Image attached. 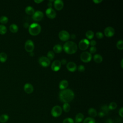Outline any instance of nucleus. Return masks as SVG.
Masks as SVG:
<instances>
[{
  "label": "nucleus",
  "mask_w": 123,
  "mask_h": 123,
  "mask_svg": "<svg viewBox=\"0 0 123 123\" xmlns=\"http://www.w3.org/2000/svg\"><path fill=\"white\" fill-rule=\"evenodd\" d=\"M59 98L64 103H68L73 100L74 97V92L70 89H65L59 93Z\"/></svg>",
  "instance_id": "nucleus-1"
},
{
  "label": "nucleus",
  "mask_w": 123,
  "mask_h": 123,
  "mask_svg": "<svg viewBox=\"0 0 123 123\" xmlns=\"http://www.w3.org/2000/svg\"><path fill=\"white\" fill-rule=\"evenodd\" d=\"M62 49L66 53L72 54L76 52L77 50V46L75 42L68 41L64 44Z\"/></svg>",
  "instance_id": "nucleus-2"
},
{
  "label": "nucleus",
  "mask_w": 123,
  "mask_h": 123,
  "mask_svg": "<svg viewBox=\"0 0 123 123\" xmlns=\"http://www.w3.org/2000/svg\"><path fill=\"white\" fill-rule=\"evenodd\" d=\"M41 28L40 25L37 23H34L31 24L29 26V33L32 36H37L41 32Z\"/></svg>",
  "instance_id": "nucleus-3"
},
{
  "label": "nucleus",
  "mask_w": 123,
  "mask_h": 123,
  "mask_svg": "<svg viewBox=\"0 0 123 123\" xmlns=\"http://www.w3.org/2000/svg\"><path fill=\"white\" fill-rule=\"evenodd\" d=\"M62 110L60 106L56 105L54 106L51 110V114L54 117H59L62 113Z\"/></svg>",
  "instance_id": "nucleus-4"
},
{
  "label": "nucleus",
  "mask_w": 123,
  "mask_h": 123,
  "mask_svg": "<svg viewBox=\"0 0 123 123\" xmlns=\"http://www.w3.org/2000/svg\"><path fill=\"white\" fill-rule=\"evenodd\" d=\"M92 59L91 54L88 51H84L80 55V59L84 62H88Z\"/></svg>",
  "instance_id": "nucleus-5"
},
{
  "label": "nucleus",
  "mask_w": 123,
  "mask_h": 123,
  "mask_svg": "<svg viewBox=\"0 0 123 123\" xmlns=\"http://www.w3.org/2000/svg\"><path fill=\"white\" fill-rule=\"evenodd\" d=\"M35 46L33 42L31 40H27L25 44V48L26 51L28 52H33Z\"/></svg>",
  "instance_id": "nucleus-6"
},
{
  "label": "nucleus",
  "mask_w": 123,
  "mask_h": 123,
  "mask_svg": "<svg viewBox=\"0 0 123 123\" xmlns=\"http://www.w3.org/2000/svg\"><path fill=\"white\" fill-rule=\"evenodd\" d=\"M59 37L62 41H67L70 37L69 33L65 30H62L59 33Z\"/></svg>",
  "instance_id": "nucleus-7"
},
{
  "label": "nucleus",
  "mask_w": 123,
  "mask_h": 123,
  "mask_svg": "<svg viewBox=\"0 0 123 123\" xmlns=\"http://www.w3.org/2000/svg\"><path fill=\"white\" fill-rule=\"evenodd\" d=\"M89 45V41L87 39H83L79 41V48L81 50H85L86 49Z\"/></svg>",
  "instance_id": "nucleus-8"
},
{
  "label": "nucleus",
  "mask_w": 123,
  "mask_h": 123,
  "mask_svg": "<svg viewBox=\"0 0 123 123\" xmlns=\"http://www.w3.org/2000/svg\"><path fill=\"white\" fill-rule=\"evenodd\" d=\"M39 63L43 67H46L49 65L50 63V60L45 56H41L38 60Z\"/></svg>",
  "instance_id": "nucleus-9"
},
{
  "label": "nucleus",
  "mask_w": 123,
  "mask_h": 123,
  "mask_svg": "<svg viewBox=\"0 0 123 123\" xmlns=\"http://www.w3.org/2000/svg\"><path fill=\"white\" fill-rule=\"evenodd\" d=\"M44 14L40 11H37L32 15V18L35 21H40L43 18Z\"/></svg>",
  "instance_id": "nucleus-10"
},
{
  "label": "nucleus",
  "mask_w": 123,
  "mask_h": 123,
  "mask_svg": "<svg viewBox=\"0 0 123 123\" xmlns=\"http://www.w3.org/2000/svg\"><path fill=\"white\" fill-rule=\"evenodd\" d=\"M46 14L49 19H54L56 16V12L52 8H48L46 10Z\"/></svg>",
  "instance_id": "nucleus-11"
},
{
  "label": "nucleus",
  "mask_w": 123,
  "mask_h": 123,
  "mask_svg": "<svg viewBox=\"0 0 123 123\" xmlns=\"http://www.w3.org/2000/svg\"><path fill=\"white\" fill-rule=\"evenodd\" d=\"M104 35L107 37H112L115 33L114 29L111 26H108L106 27L104 31Z\"/></svg>",
  "instance_id": "nucleus-12"
},
{
  "label": "nucleus",
  "mask_w": 123,
  "mask_h": 123,
  "mask_svg": "<svg viewBox=\"0 0 123 123\" xmlns=\"http://www.w3.org/2000/svg\"><path fill=\"white\" fill-rule=\"evenodd\" d=\"M62 66V64L61 62L59 60H55L54 61L51 66V68L52 71L57 72L59 71Z\"/></svg>",
  "instance_id": "nucleus-13"
},
{
  "label": "nucleus",
  "mask_w": 123,
  "mask_h": 123,
  "mask_svg": "<svg viewBox=\"0 0 123 123\" xmlns=\"http://www.w3.org/2000/svg\"><path fill=\"white\" fill-rule=\"evenodd\" d=\"M64 6L63 2L62 0H56L54 1V7L58 11L61 10Z\"/></svg>",
  "instance_id": "nucleus-14"
},
{
  "label": "nucleus",
  "mask_w": 123,
  "mask_h": 123,
  "mask_svg": "<svg viewBox=\"0 0 123 123\" xmlns=\"http://www.w3.org/2000/svg\"><path fill=\"white\" fill-rule=\"evenodd\" d=\"M66 67L68 70L71 72H74L77 69V66L76 64L73 62H68L66 65Z\"/></svg>",
  "instance_id": "nucleus-15"
},
{
  "label": "nucleus",
  "mask_w": 123,
  "mask_h": 123,
  "mask_svg": "<svg viewBox=\"0 0 123 123\" xmlns=\"http://www.w3.org/2000/svg\"><path fill=\"white\" fill-rule=\"evenodd\" d=\"M24 89L27 94H31L33 92L34 87L32 84L30 83H26L24 86Z\"/></svg>",
  "instance_id": "nucleus-16"
},
{
  "label": "nucleus",
  "mask_w": 123,
  "mask_h": 123,
  "mask_svg": "<svg viewBox=\"0 0 123 123\" xmlns=\"http://www.w3.org/2000/svg\"><path fill=\"white\" fill-rule=\"evenodd\" d=\"M68 86V82L66 80H62L60 82L59 85V88L62 90L66 89Z\"/></svg>",
  "instance_id": "nucleus-17"
},
{
  "label": "nucleus",
  "mask_w": 123,
  "mask_h": 123,
  "mask_svg": "<svg viewBox=\"0 0 123 123\" xmlns=\"http://www.w3.org/2000/svg\"><path fill=\"white\" fill-rule=\"evenodd\" d=\"M84 115L82 113H77L75 117V123H81L84 120Z\"/></svg>",
  "instance_id": "nucleus-18"
},
{
  "label": "nucleus",
  "mask_w": 123,
  "mask_h": 123,
  "mask_svg": "<svg viewBox=\"0 0 123 123\" xmlns=\"http://www.w3.org/2000/svg\"><path fill=\"white\" fill-rule=\"evenodd\" d=\"M88 114L89 115L90 117L93 118L96 117L97 115V112L95 109L91 108L88 110Z\"/></svg>",
  "instance_id": "nucleus-19"
},
{
  "label": "nucleus",
  "mask_w": 123,
  "mask_h": 123,
  "mask_svg": "<svg viewBox=\"0 0 123 123\" xmlns=\"http://www.w3.org/2000/svg\"><path fill=\"white\" fill-rule=\"evenodd\" d=\"M25 13L26 14H27L28 15H33V14L35 12V10L32 7H31L30 6H28L25 8Z\"/></svg>",
  "instance_id": "nucleus-20"
},
{
  "label": "nucleus",
  "mask_w": 123,
  "mask_h": 123,
  "mask_svg": "<svg viewBox=\"0 0 123 123\" xmlns=\"http://www.w3.org/2000/svg\"><path fill=\"white\" fill-rule=\"evenodd\" d=\"M53 51L57 53H61L62 50V46L60 44H57L55 45L53 48Z\"/></svg>",
  "instance_id": "nucleus-21"
},
{
  "label": "nucleus",
  "mask_w": 123,
  "mask_h": 123,
  "mask_svg": "<svg viewBox=\"0 0 123 123\" xmlns=\"http://www.w3.org/2000/svg\"><path fill=\"white\" fill-rule=\"evenodd\" d=\"M93 59L96 63H101L103 60L102 56L98 54H95L93 57Z\"/></svg>",
  "instance_id": "nucleus-22"
},
{
  "label": "nucleus",
  "mask_w": 123,
  "mask_h": 123,
  "mask_svg": "<svg viewBox=\"0 0 123 123\" xmlns=\"http://www.w3.org/2000/svg\"><path fill=\"white\" fill-rule=\"evenodd\" d=\"M9 29H10V30L11 31V32H12V33H16L18 31V26L14 24H12L9 27Z\"/></svg>",
  "instance_id": "nucleus-23"
},
{
  "label": "nucleus",
  "mask_w": 123,
  "mask_h": 123,
  "mask_svg": "<svg viewBox=\"0 0 123 123\" xmlns=\"http://www.w3.org/2000/svg\"><path fill=\"white\" fill-rule=\"evenodd\" d=\"M9 120V116L7 114H3L0 116V122L1 123H5Z\"/></svg>",
  "instance_id": "nucleus-24"
},
{
  "label": "nucleus",
  "mask_w": 123,
  "mask_h": 123,
  "mask_svg": "<svg viewBox=\"0 0 123 123\" xmlns=\"http://www.w3.org/2000/svg\"><path fill=\"white\" fill-rule=\"evenodd\" d=\"M7 59V55L5 52L0 53V62H4Z\"/></svg>",
  "instance_id": "nucleus-25"
},
{
  "label": "nucleus",
  "mask_w": 123,
  "mask_h": 123,
  "mask_svg": "<svg viewBox=\"0 0 123 123\" xmlns=\"http://www.w3.org/2000/svg\"><path fill=\"white\" fill-rule=\"evenodd\" d=\"M101 111L103 112L105 114V115L108 114L110 111L108 106L107 105H103V106H102L101 107Z\"/></svg>",
  "instance_id": "nucleus-26"
},
{
  "label": "nucleus",
  "mask_w": 123,
  "mask_h": 123,
  "mask_svg": "<svg viewBox=\"0 0 123 123\" xmlns=\"http://www.w3.org/2000/svg\"><path fill=\"white\" fill-rule=\"evenodd\" d=\"M94 32L91 30H88L86 33V36L88 39H91L94 37Z\"/></svg>",
  "instance_id": "nucleus-27"
},
{
  "label": "nucleus",
  "mask_w": 123,
  "mask_h": 123,
  "mask_svg": "<svg viewBox=\"0 0 123 123\" xmlns=\"http://www.w3.org/2000/svg\"><path fill=\"white\" fill-rule=\"evenodd\" d=\"M83 123H96V121L93 118L89 117L85 118Z\"/></svg>",
  "instance_id": "nucleus-28"
},
{
  "label": "nucleus",
  "mask_w": 123,
  "mask_h": 123,
  "mask_svg": "<svg viewBox=\"0 0 123 123\" xmlns=\"http://www.w3.org/2000/svg\"><path fill=\"white\" fill-rule=\"evenodd\" d=\"M62 109L65 112H68L70 110V105L68 103H64L62 106Z\"/></svg>",
  "instance_id": "nucleus-29"
},
{
  "label": "nucleus",
  "mask_w": 123,
  "mask_h": 123,
  "mask_svg": "<svg viewBox=\"0 0 123 123\" xmlns=\"http://www.w3.org/2000/svg\"><path fill=\"white\" fill-rule=\"evenodd\" d=\"M7 32V28L3 25H0V34L4 35Z\"/></svg>",
  "instance_id": "nucleus-30"
},
{
  "label": "nucleus",
  "mask_w": 123,
  "mask_h": 123,
  "mask_svg": "<svg viewBox=\"0 0 123 123\" xmlns=\"http://www.w3.org/2000/svg\"><path fill=\"white\" fill-rule=\"evenodd\" d=\"M117 48L120 49L122 50L123 49V41L122 40H119L116 43Z\"/></svg>",
  "instance_id": "nucleus-31"
},
{
  "label": "nucleus",
  "mask_w": 123,
  "mask_h": 123,
  "mask_svg": "<svg viewBox=\"0 0 123 123\" xmlns=\"http://www.w3.org/2000/svg\"><path fill=\"white\" fill-rule=\"evenodd\" d=\"M117 104L116 102H111L110 103V104L108 106V108L109 109V110H113L114 109H115L117 108Z\"/></svg>",
  "instance_id": "nucleus-32"
},
{
  "label": "nucleus",
  "mask_w": 123,
  "mask_h": 123,
  "mask_svg": "<svg viewBox=\"0 0 123 123\" xmlns=\"http://www.w3.org/2000/svg\"><path fill=\"white\" fill-rule=\"evenodd\" d=\"M8 21V18L5 16H2L0 17V23L2 24H5Z\"/></svg>",
  "instance_id": "nucleus-33"
},
{
  "label": "nucleus",
  "mask_w": 123,
  "mask_h": 123,
  "mask_svg": "<svg viewBox=\"0 0 123 123\" xmlns=\"http://www.w3.org/2000/svg\"><path fill=\"white\" fill-rule=\"evenodd\" d=\"M55 55L52 51H49L47 53V58L49 60H52L54 58Z\"/></svg>",
  "instance_id": "nucleus-34"
},
{
  "label": "nucleus",
  "mask_w": 123,
  "mask_h": 123,
  "mask_svg": "<svg viewBox=\"0 0 123 123\" xmlns=\"http://www.w3.org/2000/svg\"><path fill=\"white\" fill-rule=\"evenodd\" d=\"M62 123H74V122L71 118H66L63 120Z\"/></svg>",
  "instance_id": "nucleus-35"
},
{
  "label": "nucleus",
  "mask_w": 123,
  "mask_h": 123,
  "mask_svg": "<svg viewBox=\"0 0 123 123\" xmlns=\"http://www.w3.org/2000/svg\"><path fill=\"white\" fill-rule=\"evenodd\" d=\"M96 36L98 39H101L103 37V34L100 32H97L96 34Z\"/></svg>",
  "instance_id": "nucleus-36"
},
{
  "label": "nucleus",
  "mask_w": 123,
  "mask_h": 123,
  "mask_svg": "<svg viewBox=\"0 0 123 123\" xmlns=\"http://www.w3.org/2000/svg\"><path fill=\"white\" fill-rule=\"evenodd\" d=\"M77 70L79 71V72H83L85 71V68L84 67V65H79L78 67H77Z\"/></svg>",
  "instance_id": "nucleus-37"
},
{
  "label": "nucleus",
  "mask_w": 123,
  "mask_h": 123,
  "mask_svg": "<svg viewBox=\"0 0 123 123\" xmlns=\"http://www.w3.org/2000/svg\"><path fill=\"white\" fill-rule=\"evenodd\" d=\"M89 51L90 53H95L97 51V48L95 47H91Z\"/></svg>",
  "instance_id": "nucleus-38"
},
{
  "label": "nucleus",
  "mask_w": 123,
  "mask_h": 123,
  "mask_svg": "<svg viewBox=\"0 0 123 123\" xmlns=\"http://www.w3.org/2000/svg\"><path fill=\"white\" fill-rule=\"evenodd\" d=\"M97 42L95 40H92L90 42H89V45L91 46V47H95V46L96 45Z\"/></svg>",
  "instance_id": "nucleus-39"
},
{
  "label": "nucleus",
  "mask_w": 123,
  "mask_h": 123,
  "mask_svg": "<svg viewBox=\"0 0 123 123\" xmlns=\"http://www.w3.org/2000/svg\"><path fill=\"white\" fill-rule=\"evenodd\" d=\"M119 115L123 118V108L122 107L119 111Z\"/></svg>",
  "instance_id": "nucleus-40"
},
{
  "label": "nucleus",
  "mask_w": 123,
  "mask_h": 123,
  "mask_svg": "<svg viewBox=\"0 0 123 123\" xmlns=\"http://www.w3.org/2000/svg\"><path fill=\"white\" fill-rule=\"evenodd\" d=\"M105 115V114L103 112H102L101 111H100V112H99L98 113V116L99 117H100V118H102V117H104Z\"/></svg>",
  "instance_id": "nucleus-41"
},
{
  "label": "nucleus",
  "mask_w": 123,
  "mask_h": 123,
  "mask_svg": "<svg viewBox=\"0 0 123 123\" xmlns=\"http://www.w3.org/2000/svg\"><path fill=\"white\" fill-rule=\"evenodd\" d=\"M60 62H61V64H65L66 63V62H67V61L65 59H62L61 61H60Z\"/></svg>",
  "instance_id": "nucleus-42"
},
{
  "label": "nucleus",
  "mask_w": 123,
  "mask_h": 123,
  "mask_svg": "<svg viewBox=\"0 0 123 123\" xmlns=\"http://www.w3.org/2000/svg\"><path fill=\"white\" fill-rule=\"evenodd\" d=\"M93 1L96 4H99L101 3L102 1V0H93Z\"/></svg>",
  "instance_id": "nucleus-43"
},
{
  "label": "nucleus",
  "mask_w": 123,
  "mask_h": 123,
  "mask_svg": "<svg viewBox=\"0 0 123 123\" xmlns=\"http://www.w3.org/2000/svg\"><path fill=\"white\" fill-rule=\"evenodd\" d=\"M105 123H113V121L111 119H108L106 120Z\"/></svg>",
  "instance_id": "nucleus-44"
},
{
  "label": "nucleus",
  "mask_w": 123,
  "mask_h": 123,
  "mask_svg": "<svg viewBox=\"0 0 123 123\" xmlns=\"http://www.w3.org/2000/svg\"><path fill=\"white\" fill-rule=\"evenodd\" d=\"M42 1H43V0H34V2H36V3H37V4H39L41 2H42Z\"/></svg>",
  "instance_id": "nucleus-45"
},
{
  "label": "nucleus",
  "mask_w": 123,
  "mask_h": 123,
  "mask_svg": "<svg viewBox=\"0 0 123 123\" xmlns=\"http://www.w3.org/2000/svg\"><path fill=\"white\" fill-rule=\"evenodd\" d=\"M24 26L25 28H27V27H29V25H28V24L27 23H24Z\"/></svg>",
  "instance_id": "nucleus-46"
},
{
  "label": "nucleus",
  "mask_w": 123,
  "mask_h": 123,
  "mask_svg": "<svg viewBox=\"0 0 123 123\" xmlns=\"http://www.w3.org/2000/svg\"><path fill=\"white\" fill-rule=\"evenodd\" d=\"M70 37H71L72 39H74L76 38V36H75V34H72L71 36Z\"/></svg>",
  "instance_id": "nucleus-47"
},
{
  "label": "nucleus",
  "mask_w": 123,
  "mask_h": 123,
  "mask_svg": "<svg viewBox=\"0 0 123 123\" xmlns=\"http://www.w3.org/2000/svg\"><path fill=\"white\" fill-rule=\"evenodd\" d=\"M52 4L51 2H49L48 3V6L49 7V8H51L52 7Z\"/></svg>",
  "instance_id": "nucleus-48"
},
{
  "label": "nucleus",
  "mask_w": 123,
  "mask_h": 123,
  "mask_svg": "<svg viewBox=\"0 0 123 123\" xmlns=\"http://www.w3.org/2000/svg\"><path fill=\"white\" fill-rule=\"evenodd\" d=\"M123 59H122L121 60V66L122 68H123Z\"/></svg>",
  "instance_id": "nucleus-49"
},
{
  "label": "nucleus",
  "mask_w": 123,
  "mask_h": 123,
  "mask_svg": "<svg viewBox=\"0 0 123 123\" xmlns=\"http://www.w3.org/2000/svg\"><path fill=\"white\" fill-rule=\"evenodd\" d=\"M34 53L33 52H30V56H34Z\"/></svg>",
  "instance_id": "nucleus-50"
}]
</instances>
